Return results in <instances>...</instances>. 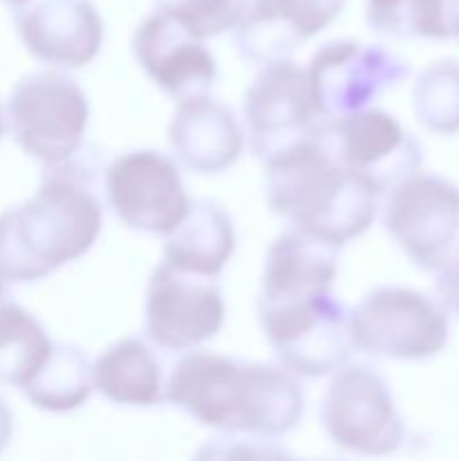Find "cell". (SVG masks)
<instances>
[{
    "label": "cell",
    "instance_id": "5b68a950",
    "mask_svg": "<svg viewBox=\"0 0 459 461\" xmlns=\"http://www.w3.org/2000/svg\"><path fill=\"white\" fill-rule=\"evenodd\" d=\"M450 338V318L432 295L410 286H376L349 311V340L369 358L418 363L439 356Z\"/></svg>",
    "mask_w": 459,
    "mask_h": 461
},
{
    "label": "cell",
    "instance_id": "8992f818",
    "mask_svg": "<svg viewBox=\"0 0 459 461\" xmlns=\"http://www.w3.org/2000/svg\"><path fill=\"white\" fill-rule=\"evenodd\" d=\"M261 333L295 378L333 376L349 365V311L333 293L282 302H256Z\"/></svg>",
    "mask_w": 459,
    "mask_h": 461
},
{
    "label": "cell",
    "instance_id": "2e32d148",
    "mask_svg": "<svg viewBox=\"0 0 459 461\" xmlns=\"http://www.w3.org/2000/svg\"><path fill=\"white\" fill-rule=\"evenodd\" d=\"M345 9V0H248L234 27V43L248 63L264 66L291 59L297 48L327 30Z\"/></svg>",
    "mask_w": 459,
    "mask_h": 461
},
{
    "label": "cell",
    "instance_id": "484cf974",
    "mask_svg": "<svg viewBox=\"0 0 459 461\" xmlns=\"http://www.w3.org/2000/svg\"><path fill=\"white\" fill-rule=\"evenodd\" d=\"M192 461H302L292 457L277 444L266 439H252V437L220 435L207 439L201 448L194 453Z\"/></svg>",
    "mask_w": 459,
    "mask_h": 461
},
{
    "label": "cell",
    "instance_id": "4316f807",
    "mask_svg": "<svg viewBox=\"0 0 459 461\" xmlns=\"http://www.w3.org/2000/svg\"><path fill=\"white\" fill-rule=\"evenodd\" d=\"M432 300L444 309V313L448 318L454 315L459 320V268L444 270V273L435 275Z\"/></svg>",
    "mask_w": 459,
    "mask_h": 461
},
{
    "label": "cell",
    "instance_id": "277c9868",
    "mask_svg": "<svg viewBox=\"0 0 459 461\" xmlns=\"http://www.w3.org/2000/svg\"><path fill=\"white\" fill-rule=\"evenodd\" d=\"M4 120L16 147L48 169L84 153L90 99L75 77L45 68L14 84Z\"/></svg>",
    "mask_w": 459,
    "mask_h": 461
},
{
    "label": "cell",
    "instance_id": "4dcf8cb0",
    "mask_svg": "<svg viewBox=\"0 0 459 461\" xmlns=\"http://www.w3.org/2000/svg\"><path fill=\"white\" fill-rule=\"evenodd\" d=\"M0 3L7 5V7L18 9V7H22V5H25V3H30V0H0Z\"/></svg>",
    "mask_w": 459,
    "mask_h": 461
},
{
    "label": "cell",
    "instance_id": "1f68e13d",
    "mask_svg": "<svg viewBox=\"0 0 459 461\" xmlns=\"http://www.w3.org/2000/svg\"><path fill=\"white\" fill-rule=\"evenodd\" d=\"M4 300H9V288H7V284L0 279V304H3Z\"/></svg>",
    "mask_w": 459,
    "mask_h": 461
},
{
    "label": "cell",
    "instance_id": "7402d4cb",
    "mask_svg": "<svg viewBox=\"0 0 459 461\" xmlns=\"http://www.w3.org/2000/svg\"><path fill=\"white\" fill-rule=\"evenodd\" d=\"M93 392V363L86 351L70 342H54L48 363L22 394L40 412L70 414L84 408Z\"/></svg>",
    "mask_w": 459,
    "mask_h": 461
},
{
    "label": "cell",
    "instance_id": "ba28073f",
    "mask_svg": "<svg viewBox=\"0 0 459 461\" xmlns=\"http://www.w3.org/2000/svg\"><path fill=\"white\" fill-rule=\"evenodd\" d=\"M320 423L333 446L358 457L399 453L408 437L387 381L360 363L333 374L320 401Z\"/></svg>",
    "mask_w": 459,
    "mask_h": 461
},
{
    "label": "cell",
    "instance_id": "7c38bea8",
    "mask_svg": "<svg viewBox=\"0 0 459 461\" xmlns=\"http://www.w3.org/2000/svg\"><path fill=\"white\" fill-rule=\"evenodd\" d=\"M225 297L216 279L180 273L166 264L153 268L144 295V336L158 349L187 354L219 336Z\"/></svg>",
    "mask_w": 459,
    "mask_h": 461
},
{
    "label": "cell",
    "instance_id": "30bf717a",
    "mask_svg": "<svg viewBox=\"0 0 459 461\" xmlns=\"http://www.w3.org/2000/svg\"><path fill=\"white\" fill-rule=\"evenodd\" d=\"M104 198L129 230L165 239L183 223L194 203L178 162L156 149L112 158L104 171Z\"/></svg>",
    "mask_w": 459,
    "mask_h": 461
},
{
    "label": "cell",
    "instance_id": "9c48e42d",
    "mask_svg": "<svg viewBox=\"0 0 459 461\" xmlns=\"http://www.w3.org/2000/svg\"><path fill=\"white\" fill-rule=\"evenodd\" d=\"M315 131L342 169L363 180L381 198L421 171L423 149L418 140L399 117L378 106L322 120Z\"/></svg>",
    "mask_w": 459,
    "mask_h": 461
},
{
    "label": "cell",
    "instance_id": "603a6c76",
    "mask_svg": "<svg viewBox=\"0 0 459 461\" xmlns=\"http://www.w3.org/2000/svg\"><path fill=\"white\" fill-rule=\"evenodd\" d=\"M412 111L418 124L435 135L459 133V61L436 59L412 84Z\"/></svg>",
    "mask_w": 459,
    "mask_h": 461
},
{
    "label": "cell",
    "instance_id": "d6986e66",
    "mask_svg": "<svg viewBox=\"0 0 459 461\" xmlns=\"http://www.w3.org/2000/svg\"><path fill=\"white\" fill-rule=\"evenodd\" d=\"M237 250V228L220 203L198 198L183 223L165 239L162 264L180 273L216 279Z\"/></svg>",
    "mask_w": 459,
    "mask_h": 461
},
{
    "label": "cell",
    "instance_id": "8fae6325",
    "mask_svg": "<svg viewBox=\"0 0 459 461\" xmlns=\"http://www.w3.org/2000/svg\"><path fill=\"white\" fill-rule=\"evenodd\" d=\"M304 68L320 120L364 111L410 77L399 54L356 39L327 41Z\"/></svg>",
    "mask_w": 459,
    "mask_h": 461
},
{
    "label": "cell",
    "instance_id": "cb8c5ba5",
    "mask_svg": "<svg viewBox=\"0 0 459 461\" xmlns=\"http://www.w3.org/2000/svg\"><path fill=\"white\" fill-rule=\"evenodd\" d=\"M369 30L396 39L448 41L444 0H364Z\"/></svg>",
    "mask_w": 459,
    "mask_h": 461
},
{
    "label": "cell",
    "instance_id": "ac0fdd59",
    "mask_svg": "<svg viewBox=\"0 0 459 461\" xmlns=\"http://www.w3.org/2000/svg\"><path fill=\"white\" fill-rule=\"evenodd\" d=\"M340 270V248L300 230H284L266 250L256 302H282L333 293Z\"/></svg>",
    "mask_w": 459,
    "mask_h": 461
},
{
    "label": "cell",
    "instance_id": "f546056e",
    "mask_svg": "<svg viewBox=\"0 0 459 461\" xmlns=\"http://www.w3.org/2000/svg\"><path fill=\"white\" fill-rule=\"evenodd\" d=\"M4 133H7V120H4V108L0 104V140L4 138Z\"/></svg>",
    "mask_w": 459,
    "mask_h": 461
},
{
    "label": "cell",
    "instance_id": "9a60e30c",
    "mask_svg": "<svg viewBox=\"0 0 459 461\" xmlns=\"http://www.w3.org/2000/svg\"><path fill=\"white\" fill-rule=\"evenodd\" d=\"M130 48L151 84L176 102L210 95L219 79V66L205 41L156 9L135 27Z\"/></svg>",
    "mask_w": 459,
    "mask_h": 461
},
{
    "label": "cell",
    "instance_id": "4fadbf2b",
    "mask_svg": "<svg viewBox=\"0 0 459 461\" xmlns=\"http://www.w3.org/2000/svg\"><path fill=\"white\" fill-rule=\"evenodd\" d=\"M306 68L292 59L259 66L243 95V124L250 153L259 162L300 142L320 124Z\"/></svg>",
    "mask_w": 459,
    "mask_h": 461
},
{
    "label": "cell",
    "instance_id": "3957f363",
    "mask_svg": "<svg viewBox=\"0 0 459 461\" xmlns=\"http://www.w3.org/2000/svg\"><path fill=\"white\" fill-rule=\"evenodd\" d=\"M264 198L288 228L340 250L372 228L381 201L372 187L342 169L315 129L266 158Z\"/></svg>",
    "mask_w": 459,
    "mask_h": 461
},
{
    "label": "cell",
    "instance_id": "f1b7e54d",
    "mask_svg": "<svg viewBox=\"0 0 459 461\" xmlns=\"http://www.w3.org/2000/svg\"><path fill=\"white\" fill-rule=\"evenodd\" d=\"M444 18L450 39H459V0H444Z\"/></svg>",
    "mask_w": 459,
    "mask_h": 461
},
{
    "label": "cell",
    "instance_id": "7a4b0ae2",
    "mask_svg": "<svg viewBox=\"0 0 459 461\" xmlns=\"http://www.w3.org/2000/svg\"><path fill=\"white\" fill-rule=\"evenodd\" d=\"M104 230V203L84 153L48 167L34 196L0 212V279L34 284L88 255Z\"/></svg>",
    "mask_w": 459,
    "mask_h": 461
},
{
    "label": "cell",
    "instance_id": "d4e9b609",
    "mask_svg": "<svg viewBox=\"0 0 459 461\" xmlns=\"http://www.w3.org/2000/svg\"><path fill=\"white\" fill-rule=\"evenodd\" d=\"M246 5L248 0H153L156 12L174 18L201 41L232 32Z\"/></svg>",
    "mask_w": 459,
    "mask_h": 461
},
{
    "label": "cell",
    "instance_id": "d6a6232c",
    "mask_svg": "<svg viewBox=\"0 0 459 461\" xmlns=\"http://www.w3.org/2000/svg\"><path fill=\"white\" fill-rule=\"evenodd\" d=\"M315 461H342V459H315Z\"/></svg>",
    "mask_w": 459,
    "mask_h": 461
},
{
    "label": "cell",
    "instance_id": "52a82bcc",
    "mask_svg": "<svg viewBox=\"0 0 459 461\" xmlns=\"http://www.w3.org/2000/svg\"><path fill=\"white\" fill-rule=\"evenodd\" d=\"M382 228L426 273L459 268V187L436 174L410 176L382 203Z\"/></svg>",
    "mask_w": 459,
    "mask_h": 461
},
{
    "label": "cell",
    "instance_id": "6da1fadb",
    "mask_svg": "<svg viewBox=\"0 0 459 461\" xmlns=\"http://www.w3.org/2000/svg\"><path fill=\"white\" fill-rule=\"evenodd\" d=\"M166 403L220 435L273 441L300 426V378L273 363L187 351L166 374Z\"/></svg>",
    "mask_w": 459,
    "mask_h": 461
},
{
    "label": "cell",
    "instance_id": "e0dca14e",
    "mask_svg": "<svg viewBox=\"0 0 459 461\" xmlns=\"http://www.w3.org/2000/svg\"><path fill=\"white\" fill-rule=\"evenodd\" d=\"M171 158L201 176L223 174L237 165L246 149V131L237 113L212 95L178 102L169 126Z\"/></svg>",
    "mask_w": 459,
    "mask_h": 461
},
{
    "label": "cell",
    "instance_id": "44dd1931",
    "mask_svg": "<svg viewBox=\"0 0 459 461\" xmlns=\"http://www.w3.org/2000/svg\"><path fill=\"white\" fill-rule=\"evenodd\" d=\"M54 349V340L32 311L12 297L0 304V385L25 390Z\"/></svg>",
    "mask_w": 459,
    "mask_h": 461
},
{
    "label": "cell",
    "instance_id": "ffe728a7",
    "mask_svg": "<svg viewBox=\"0 0 459 461\" xmlns=\"http://www.w3.org/2000/svg\"><path fill=\"white\" fill-rule=\"evenodd\" d=\"M93 390L124 408H156L166 403V374L153 345L140 336H126L94 358Z\"/></svg>",
    "mask_w": 459,
    "mask_h": 461
},
{
    "label": "cell",
    "instance_id": "5bb4252c",
    "mask_svg": "<svg viewBox=\"0 0 459 461\" xmlns=\"http://www.w3.org/2000/svg\"><path fill=\"white\" fill-rule=\"evenodd\" d=\"M14 27L36 61L61 72L90 66L106 36L90 0H30L14 9Z\"/></svg>",
    "mask_w": 459,
    "mask_h": 461
},
{
    "label": "cell",
    "instance_id": "83f0119b",
    "mask_svg": "<svg viewBox=\"0 0 459 461\" xmlns=\"http://www.w3.org/2000/svg\"><path fill=\"white\" fill-rule=\"evenodd\" d=\"M14 437V412L7 401L0 396V455L9 448Z\"/></svg>",
    "mask_w": 459,
    "mask_h": 461
}]
</instances>
